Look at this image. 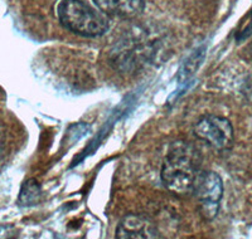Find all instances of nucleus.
I'll list each match as a JSON object with an SVG mask.
<instances>
[{"label":"nucleus","mask_w":252,"mask_h":239,"mask_svg":"<svg viewBox=\"0 0 252 239\" xmlns=\"http://www.w3.org/2000/svg\"><path fill=\"white\" fill-rule=\"evenodd\" d=\"M201 155L188 143L173 144L161 168V181L173 194L187 195L193 193L194 182L199 175Z\"/></svg>","instance_id":"f257e3e1"},{"label":"nucleus","mask_w":252,"mask_h":239,"mask_svg":"<svg viewBox=\"0 0 252 239\" xmlns=\"http://www.w3.org/2000/svg\"><path fill=\"white\" fill-rule=\"evenodd\" d=\"M58 18L64 28L82 37H100L109 29L105 15L82 0H62L58 6Z\"/></svg>","instance_id":"f03ea898"},{"label":"nucleus","mask_w":252,"mask_h":239,"mask_svg":"<svg viewBox=\"0 0 252 239\" xmlns=\"http://www.w3.org/2000/svg\"><path fill=\"white\" fill-rule=\"evenodd\" d=\"M194 135L216 150H228L235 141L233 127L228 120L215 115L202 117L194 126Z\"/></svg>","instance_id":"7ed1b4c3"},{"label":"nucleus","mask_w":252,"mask_h":239,"mask_svg":"<svg viewBox=\"0 0 252 239\" xmlns=\"http://www.w3.org/2000/svg\"><path fill=\"white\" fill-rule=\"evenodd\" d=\"M193 193L197 197L201 213L206 219H213L220 209L223 195V182L215 171H201L194 182Z\"/></svg>","instance_id":"20e7f679"},{"label":"nucleus","mask_w":252,"mask_h":239,"mask_svg":"<svg viewBox=\"0 0 252 239\" xmlns=\"http://www.w3.org/2000/svg\"><path fill=\"white\" fill-rule=\"evenodd\" d=\"M115 237L118 239H154L159 238V232L149 219L129 214L119 223Z\"/></svg>","instance_id":"39448f33"},{"label":"nucleus","mask_w":252,"mask_h":239,"mask_svg":"<svg viewBox=\"0 0 252 239\" xmlns=\"http://www.w3.org/2000/svg\"><path fill=\"white\" fill-rule=\"evenodd\" d=\"M103 14L116 18H134L144 9L145 0H94Z\"/></svg>","instance_id":"423d86ee"},{"label":"nucleus","mask_w":252,"mask_h":239,"mask_svg":"<svg viewBox=\"0 0 252 239\" xmlns=\"http://www.w3.org/2000/svg\"><path fill=\"white\" fill-rule=\"evenodd\" d=\"M40 198V186L35 180H28L26 181L19 195V203L22 205H33L37 204Z\"/></svg>","instance_id":"0eeeda50"},{"label":"nucleus","mask_w":252,"mask_h":239,"mask_svg":"<svg viewBox=\"0 0 252 239\" xmlns=\"http://www.w3.org/2000/svg\"><path fill=\"white\" fill-rule=\"evenodd\" d=\"M13 229L12 227H0V238H10L13 237Z\"/></svg>","instance_id":"6e6552de"}]
</instances>
